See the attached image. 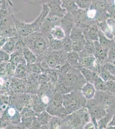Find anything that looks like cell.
<instances>
[{"label": "cell", "mask_w": 115, "mask_h": 129, "mask_svg": "<svg viewBox=\"0 0 115 129\" xmlns=\"http://www.w3.org/2000/svg\"><path fill=\"white\" fill-rule=\"evenodd\" d=\"M9 38L7 37L0 36V50H2L3 46L5 45Z\"/></svg>", "instance_id": "obj_28"}, {"label": "cell", "mask_w": 115, "mask_h": 129, "mask_svg": "<svg viewBox=\"0 0 115 129\" xmlns=\"http://www.w3.org/2000/svg\"><path fill=\"white\" fill-rule=\"evenodd\" d=\"M108 126H115V114L112 117V120L109 123Z\"/></svg>", "instance_id": "obj_30"}, {"label": "cell", "mask_w": 115, "mask_h": 129, "mask_svg": "<svg viewBox=\"0 0 115 129\" xmlns=\"http://www.w3.org/2000/svg\"><path fill=\"white\" fill-rule=\"evenodd\" d=\"M86 42L83 50L79 54L80 58L87 56H94L95 52V47L94 42L89 39H86Z\"/></svg>", "instance_id": "obj_13"}, {"label": "cell", "mask_w": 115, "mask_h": 129, "mask_svg": "<svg viewBox=\"0 0 115 129\" xmlns=\"http://www.w3.org/2000/svg\"><path fill=\"white\" fill-rule=\"evenodd\" d=\"M113 40H110L107 38L103 32L99 29L98 33V42L101 47L103 48L109 49L111 45L113 42Z\"/></svg>", "instance_id": "obj_18"}, {"label": "cell", "mask_w": 115, "mask_h": 129, "mask_svg": "<svg viewBox=\"0 0 115 129\" xmlns=\"http://www.w3.org/2000/svg\"><path fill=\"white\" fill-rule=\"evenodd\" d=\"M86 102L80 90L72 91L64 95V105L68 114L86 107Z\"/></svg>", "instance_id": "obj_4"}, {"label": "cell", "mask_w": 115, "mask_h": 129, "mask_svg": "<svg viewBox=\"0 0 115 129\" xmlns=\"http://www.w3.org/2000/svg\"><path fill=\"white\" fill-rule=\"evenodd\" d=\"M66 37L65 33L64 30L60 25H56L53 28L50 33V39H55L56 40H63Z\"/></svg>", "instance_id": "obj_14"}, {"label": "cell", "mask_w": 115, "mask_h": 129, "mask_svg": "<svg viewBox=\"0 0 115 129\" xmlns=\"http://www.w3.org/2000/svg\"><path fill=\"white\" fill-rule=\"evenodd\" d=\"M50 12V8L45 3L43 4L40 14L33 22L26 23L16 19L15 24L19 38L22 40L33 33L40 31Z\"/></svg>", "instance_id": "obj_2"}, {"label": "cell", "mask_w": 115, "mask_h": 129, "mask_svg": "<svg viewBox=\"0 0 115 129\" xmlns=\"http://www.w3.org/2000/svg\"><path fill=\"white\" fill-rule=\"evenodd\" d=\"M86 107L87 109L91 119L95 126H98L97 121L106 115V111L94 102L93 99L86 102Z\"/></svg>", "instance_id": "obj_6"}, {"label": "cell", "mask_w": 115, "mask_h": 129, "mask_svg": "<svg viewBox=\"0 0 115 129\" xmlns=\"http://www.w3.org/2000/svg\"><path fill=\"white\" fill-rule=\"evenodd\" d=\"M107 62L115 65V42L113 41L108 50Z\"/></svg>", "instance_id": "obj_23"}, {"label": "cell", "mask_w": 115, "mask_h": 129, "mask_svg": "<svg viewBox=\"0 0 115 129\" xmlns=\"http://www.w3.org/2000/svg\"><path fill=\"white\" fill-rule=\"evenodd\" d=\"M94 85L96 91H103L106 92V82L103 81L97 74L95 76Z\"/></svg>", "instance_id": "obj_19"}, {"label": "cell", "mask_w": 115, "mask_h": 129, "mask_svg": "<svg viewBox=\"0 0 115 129\" xmlns=\"http://www.w3.org/2000/svg\"><path fill=\"white\" fill-rule=\"evenodd\" d=\"M63 50L55 51H51L48 53L45 58V62L51 69H59L66 64L67 61V56L65 51Z\"/></svg>", "instance_id": "obj_5"}, {"label": "cell", "mask_w": 115, "mask_h": 129, "mask_svg": "<svg viewBox=\"0 0 115 129\" xmlns=\"http://www.w3.org/2000/svg\"><path fill=\"white\" fill-rule=\"evenodd\" d=\"M50 47L52 51H58L64 50V46L62 41L55 39H49Z\"/></svg>", "instance_id": "obj_22"}, {"label": "cell", "mask_w": 115, "mask_h": 129, "mask_svg": "<svg viewBox=\"0 0 115 129\" xmlns=\"http://www.w3.org/2000/svg\"><path fill=\"white\" fill-rule=\"evenodd\" d=\"M106 92L115 95V80H110L106 82Z\"/></svg>", "instance_id": "obj_24"}, {"label": "cell", "mask_w": 115, "mask_h": 129, "mask_svg": "<svg viewBox=\"0 0 115 129\" xmlns=\"http://www.w3.org/2000/svg\"><path fill=\"white\" fill-rule=\"evenodd\" d=\"M43 101H44V103H47L49 102V98L47 96H46V95L43 98Z\"/></svg>", "instance_id": "obj_31"}, {"label": "cell", "mask_w": 115, "mask_h": 129, "mask_svg": "<svg viewBox=\"0 0 115 129\" xmlns=\"http://www.w3.org/2000/svg\"><path fill=\"white\" fill-rule=\"evenodd\" d=\"M23 56L28 65L34 64L37 61L36 56L25 46L23 50Z\"/></svg>", "instance_id": "obj_15"}, {"label": "cell", "mask_w": 115, "mask_h": 129, "mask_svg": "<svg viewBox=\"0 0 115 129\" xmlns=\"http://www.w3.org/2000/svg\"><path fill=\"white\" fill-rule=\"evenodd\" d=\"M95 52L94 56L100 63H103L107 61V54L109 49L103 48L99 44L98 41H94Z\"/></svg>", "instance_id": "obj_9"}, {"label": "cell", "mask_w": 115, "mask_h": 129, "mask_svg": "<svg viewBox=\"0 0 115 129\" xmlns=\"http://www.w3.org/2000/svg\"><path fill=\"white\" fill-rule=\"evenodd\" d=\"M87 31H85V34H84L86 39H89L94 41H98V33L99 28L96 25L93 24L88 28Z\"/></svg>", "instance_id": "obj_11"}, {"label": "cell", "mask_w": 115, "mask_h": 129, "mask_svg": "<svg viewBox=\"0 0 115 129\" xmlns=\"http://www.w3.org/2000/svg\"><path fill=\"white\" fill-rule=\"evenodd\" d=\"M102 65L103 67L105 68V69H106L108 72L110 73V74L112 75V76L115 77V65L112 63H110L109 62H105L103 63Z\"/></svg>", "instance_id": "obj_26"}, {"label": "cell", "mask_w": 115, "mask_h": 129, "mask_svg": "<svg viewBox=\"0 0 115 129\" xmlns=\"http://www.w3.org/2000/svg\"><path fill=\"white\" fill-rule=\"evenodd\" d=\"M83 129H96V128L93 123L91 120L85 125Z\"/></svg>", "instance_id": "obj_29"}, {"label": "cell", "mask_w": 115, "mask_h": 129, "mask_svg": "<svg viewBox=\"0 0 115 129\" xmlns=\"http://www.w3.org/2000/svg\"><path fill=\"white\" fill-rule=\"evenodd\" d=\"M79 63L81 66L92 71L97 75L102 65L93 56L80 58Z\"/></svg>", "instance_id": "obj_7"}, {"label": "cell", "mask_w": 115, "mask_h": 129, "mask_svg": "<svg viewBox=\"0 0 115 129\" xmlns=\"http://www.w3.org/2000/svg\"><path fill=\"white\" fill-rule=\"evenodd\" d=\"M80 91L86 101H89L94 98L96 90L93 84L86 82L82 87Z\"/></svg>", "instance_id": "obj_10"}, {"label": "cell", "mask_w": 115, "mask_h": 129, "mask_svg": "<svg viewBox=\"0 0 115 129\" xmlns=\"http://www.w3.org/2000/svg\"><path fill=\"white\" fill-rule=\"evenodd\" d=\"M113 39H114V41H115V32L114 33V38Z\"/></svg>", "instance_id": "obj_34"}, {"label": "cell", "mask_w": 115, "mask_h": 129, "mask_svg": "<svg viewBox=\"0 0 115 129\" xmlns=\"http://www.w3.org/2000/svg\"><path fill=\"white\" fill-rule=\"evenodd\" d=\"M22 40L25 46L36 56L37 61L44 60L52 51L49 38L40 31L33 33Z\"/></svg>", "instance_id": "obj_1"}, {"label": "cell", "mask_w": 115, "mask_h": 129, "mask_svg": "<svg viewBox=\"0 0 115 129\" xmlns=\"http://www.w3.org/2000/svg\"><path fill=\"white\" fill-rule=\"evenodd\" d=\"M15 112V110H14V109H10L9 110V114H10V115H11V116L14 115Z\"/></svg>", "instance_id": "obj_32"}, {"label": "cell", "mask_w": 115, "mask_h": 129, "mask_svg": "<svg viewBox=\"0 0 115 129\" xmlns=\"http://www.w3.org/2000/svg\"><path fill=\"white\" fill-rule=\"evenodd\" d=\"M10 55L0 50V61L2 62H7L10 59Z\"/></svg>", "instance_id": "obj_27"}, {"label": "cell", "mask_w": 115, "mask_h": 129, "mask_svg": "<svg viewBox=\"0 0 115 129\" xmlns=\"http://www.w3.org/2000/svg\"><path fill=\"white\" fill-rule=\"evenodd\" d=\"M76 5L81 9H89L90 8L92 2L87 1H77L75 2Z\"/></svg>", "instance_id": "obj_25"}, {"label": "cell", "mask_w": 115, "mask_h": 129, "mask_svg": "<svg viewBox=\"0 0 115 129\" xmlns=\"http://www.w3.org/2000/svg\"><path fill=\"white\" fill-rule=\"evenodd\" d=\"M98 75L105 82L110 80H115V77L110 74L108 71L105 69L103 65L101 67Z\"/></svg>", "instance_id": "obj_20"}, {"label": "cell", "mask_w": 115, "mask_h": 129, "mask_svg": "<svg viewBox=\"0 0 115 129\" xmlns=\"http://www.w3.org/2000/svg\"><path fill=\"white\" fill-rule=\"evenodd\" d=\"M67 61L69 64H71L73 67L78 69L79 67L81 66L79 63L80 56L79 53L76 52L72 51L67 53Z\"/></svg>", "instance_id": "obj_17"}, {"label": "cell", "mask_w": 115, "mask_h": 129, "mask_svg": "<svg viewBox=\"0 0 115 129\" xmlns=\"http://www.w3.org/2000/svg\"><path fill=\"white\" fill-rule=\"evenodd\" d=\"M104 129H115V126H107Z\"/></svg>", "instance_id": "obj_33"}, {"label": "cell", "mask_w": 115, "mask_h": 129, "mask_svg": "<svg viewBox=\"0 0 115 129\" xmlns=\"http://www.w3.org/2000/svg\"><path fill=\"white\" fill-rule=\"evenodd\" d=\"M19 36L10 38L2 48V50L10 55L13 53L16 50V43L21 38Z\"/></svg>", "instance_id": "obj_12"}, {"label": "cell", "mask_w": 115, "mask_h": 129, "mask_svg": "<svg viewBox=\"0 0 115 129\" xmlns=\"http://www.w3.org/2000/svg\"><path fill=\"white\" fill-rule=\"evenodd\" d=\"M53 15L58 17H62L66 14V10L63 8L62 2L60 1H52L46 3Z\"/></svg>", "instance_id": "obj_8"}, {"label": "cell", "mask_w": 115, "mask_h": 129, "mask_svg": "<svg viewBox=\"0 0 115 129\" xmlns=\"http://www.w3.org/2000/svg\"><path fill=\"white\" fill-rule=\"evenodd\" d=\"M113 115L109 113H107L106 115L101 119L97 121L98 129H104L108 126V124L112 120Z\"/></svg>", "instance_id": "obj_21"}, {"label": "cell", "mask_w": 115, "mask_h": 129, "mask_svg": "<svg viewBox=\"0 0 115 129\" xmlns=\"http://www.w3.org/2000/svg\"><path fill=\"white\" fill-rule=\"evenodd\" d=\"M86 82L93 84L96 73L85 67L80 66L78 69Z\"/></svg>", "instance_id": "obj_16"}, {"label": "cell", "mask_w": 115, "mask_h": 129, "mask_svg": "<svg viewBox=\"0 0 115 129\" xmlns=\"http://www.w3.org/2000/svg\"><path fill=\"white\" fill-rule=\"evenodd\" d=\"M91 120L86 107L67 115L66 118V126L68 129H83L86 123Z\"/></svg>", "instance_id": "obj_3"}]
</instances>
